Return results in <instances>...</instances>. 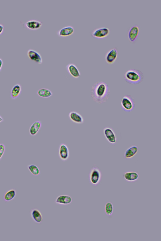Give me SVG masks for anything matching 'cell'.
Returning a JSON list of instances; mask_svg holds the SVG:
<instances>
[{
  "instance_id": "6da1fadb",
  "label": "cell",
  "mask_w": 161,
  "mask_h": 241,
  "mask_svg": "<svg viewBox=\"0 0 161 241\" xmlns=\"http://www.w3.org/2000/svg\"><path fill=\"white\" fill-rule=\"evenodd\" d=\"M110 89L105 82L100 81L95 83L92 87L91 95L93 100L97 103L102 104L108 99Z\"/></svg>"
},
{
  "instance_id": "2e32d148",
  "label": "cell",
  "mask_w": 161,
  "mask_h": 241,
  "mask_svg": "<svg viewBox=\"0 0 161 241\" xmlns=\"http://www.w3.org/2000/svg\"><path fill=\"white\" fill-rule=\"evenodd\" d=\"M42 122L37 120L33 122L30 126L29 131L30 134L31 136H35L38 132L42 127Z\"/></svg>"
},
{
  "instance_id": "d6986e66",
  "label": "cell",
  "mask_w": 161,
  "mask_h": 241,
  "mask_svg": "<svg viewBox=\"0 0 161 241\" xmlns=\"http://www.w3.org/2000/svg\"><path fill=\"white\" fill-rule=\"evenodd\" d=\"M123 175L124 178L127 181L129 182L136 181L139 177L138 173L134 171L126 172L123 174Z\"/></svg>"
},
{
  "instance_id": "277c9868",
  "label": "cell",
  "mask_w": 161,
  "mask_h": 241,
  "mask_svg": "<svg viewBox=\"0 0 161 241\" xmlns=\"http://www.w3.org/2000/svg\"><path fill=\"white\" fill-rule=\"evenodd\" d=\"M101 173L99 169L96 166L92 167L89 174V180L92 185H97L99 184L101 179Z\"/></svg>"
},
{
  "instance_id": "83f0119b",
  "label": "cell",
  "mask_w": 161,
  "mask_h": 241,
  "mask_svg": "<svg viewBox=\"0 0 161 241\" xmlns=\"http://www.w3.org/2000/svg\"><path fill=\"white\" fill-rule=\"evenodd\" d=\"M3 121V118L0 115V123L1 122Z\"/></svg>"
},
{
  "instance_id": "9a60e30c",
  "label": "cell",
  "mask_w": 161,
  "mask_h": 241,
  "mask_svg": "<svg viewBox=\"0 0 161 241\" xmlns=\"http://www.w3.org/2000/svg\"><path fill=\"white\" fill-rule=\"evenodd\" d=\"M55 202L56 203L59 204L68 205L72 202V198L69 195H61L56 198Z\"/></svg>"
},
{
  "instance_id": "cb8c5ba5",
  "label": "cell",
  "mask_w": 161,
  "mask_h": 241,
  "mask_svg": "<svg viewBox=\"0 0 161 241\" xmlns=\"http://www.w3.org/2000/svg\"><path fill=\"white\" fill-rule=\"evenodd\" d=\"M105 212L108 216H111L113 213L114 210V206L113 204L111 202H107L105 205Z\"/></svg>"
},
{
  "instance_id": "d4e9b609",
  "label": "cell",
  "mask_w": 161,
  "mask_h": 241,
  "mask_svg": "<svg viewBox=\"0 0 161 241\" xmlns=\"http://www.w3.org/2000/svg\"><path fill=\"white\" fill-rule=\"evenodd\" d=\"M5 150V146L2 143H0V160L3 156Z\"/></svg>"
},
{
  "instance_id": "30bf717a",
  "label": "cell",
  "mask_w": 161,
  "mask_h": 241,
  "mask_svg": "<svg viewBox=\"0 0 161 241\" xmlns=\"http://www.w3.org/2000/svg\"><path fill=\"white\" fill-rule=\"evenodd\" d=\"M139 33V28L137 25L131 27L128 32V39L130 42H134L137 38Z\"/></svg>"
},
{
  "instance_id": "3957f363",
  "label": "cell",
  "mask_w": 161,
  "mask_h": 241,
  "mask_svg": "<svg viewBox=\"0 0 161 241\" xmlns=\"http://www.w3.org/2000/svg\"><path fill=\"white\" fill-rule=\"evenodd\" d=\"M135 101L133 98L130 95L124 96L121 101L122 109L125 112L132 111L135 107Z\"/></svg>"
},
{
  "instance_id": "5b68a950",
  "label": "cell",
  "mask_w": 161,
  "mask_h": 241,
  "mask_svg": "<svg viewBox=\"0 0 161 241\" xmlns=\"http://www.w3.org/2000/svg\"><path fill=\"white\" fill-rule=\"evenodd\" d=\"M110 33L109 28L106 27H101L94 29L91 32V36L95 38L102 39L108 36Z\"/></svg>"
},
{
  "instance_id": "8992f818",
  "label": "cell",
  "mask_w": 161,
  "mask_h": 241,
  "mask_svg": "<svg viewBox=\"0 0 161 241\" xmlns=\"http://www.w3.org/2000/svg\"><path fill=\"white\" fill-rule=\"evenodd\" d=\"M103 133L107 141L110 144H114L117 141L116 135L111 128L106 127L103 130Z\"/></svg>"
},
{
  "instance_id": "7c38bea8",
  "label": "cell",
  "mask_w": 161,
  "mask_h": 241,
  "mask_svg": "<svg viewBox=\"0 0 161 241\" xmlns=\"http://www.w3.org/2000/svg\"><path fill=\"white\" fill-rule=\"evenodd\" d=\"M69 117L70 120L74 123L81 124L83 123L84 119L82 116L78 112L72 111L69 114Z\"/></svg>"
},
{
  "instance_id": "5bb4252c",
  "label": "cell",
  "mask_w": 161,
  "mask_h": 241,
  "mask_svg": "<svg viewBox=\"0 0 161 241\" xmlns=\"http://www.w3.org/2000/svg\"><path fill=\"white\" fill-rule=\"evenodd\" d=\"M74 31V28L72 26H67L60 29L57 33L60 36L65 37L71 35Z\"/></svg>"
},
{
  "instance_id": "ffe728a7",
  "label": "cell",
  "mask_w": 161,
  "mask_h": 241,
  "mask_svg": "<svg viewBox=\"0 0 161 241\" xmlns=\"http://www.w3.org/2000/svg\"><path fill=\"white\" fill-rule=\"evenodd\" d=\"M21 90L20 85L16 84L12 88L11 91V97L12 99H15L19 95Z\"/></svg>"
},
{
  "instance_id": "484cf974",
  "label": "cell",
  "mask_w": 161,
  "mask_h": 241,
  "mask_svg": "<svg viewBox=\"0 0 161 241\" xmlns=\"http://www.w3.org/2000/svg\"><path fill=\"white\" fill-rule=\"evenodd\" d=\"M4 29V26L3 25L0 24V35L3 33Z\"/></svg>"
},
{
  "instance_id": "603a6c76",
  "label": "cell",
  "mask_w": 161,
  "mask_h": 241,
  "mask_svg": "<svg viewBox=\"0 0 161 241\" xmlns=\"http://www.w3.org/2000/svg\"><path fill=\"white\" fill-rule=\"evenodd\" d=\"M27 168L30 172L33 175L37 176L39 174L40 171L38 167L36 165L31 164L28 165Z\"/></svg>"
},
{
  "instance_id": "4fadbf2b",
  "label": "cell",
  "mask_w": 161,
  "mask_h": 241,
  "mask_svg": "<svg viewBox=\"0 0 161 241\" xmlns=\"http://www.w3.org/2000/svg\"><path fill=\"white\" fill-rule=\"evenodd\" d=\"M25 25L26 27L29 29L36 30L41 27L42 23L37 20L31 19L27 21Z\"/></svg>"
},
{
  "instance_id": "9c48e42d",
  "label": "cell",
  "mask_w": 161,
  "mask_h": 241,
  "mask_svg": "<svg viewBox=\"0 0 161 241\" xmlns=\"http://www.w3.org/2000/svg\"><path fill=\"white\" fill-rule=\"evenodd\" d=\"M58 155L60 159L63 161H66L69 158V150L66 144L63 143L60 144L58 148Z\"/></svg>"
},
{
  "instance_id": "44dd1931",
  "label": "cell",
  "mask_w": 161,
  "mask_h": 241,
  "mask_svg": "<svg viewBox=\"0 0 161 241\" xmlns=\"http://www.w3.org/2000/svg\"><path fill=\"white\" fill-rule=\"evenodd\" d=\"M37 94L38 96L43 98H48L53 95L52 92L49 89L46 88H42L37 91Z\"/></svg>"
},
{
  "instance_id": "7a4b0ae2",
  "label": "cell",
  "mask_w": 161,
  "mask_h": 241,
  "mask_svg": "<svg viewBox=\"0 0 161 241\" xmlns=\"http://www.w3.org/2000/svg\"><path fill=\"white\" fill-rule=\"evenodd\" d=\"M124 79L129 84L132 85L137 84L143 81L144 75L140 70L132 69L129 70L125 72Z\"/></svg>"
},
{
  "instance_id": "7402d4cb",
  "label": "cell",
  "mask_w": 161,
  "mask_h": 241,
  "mask_svg": "<svg viewBox=\"0 0 161 241\" xmlns=\"http://www.w3.org/2000/svg\"><path fill=\"white\" fill-rule=\"evenodd\" d=\"M16 191L11 189L7 191L4 195L3 199L6 201H9L13 200L16 195Z\"/></svg>"
},
{
  "instance_id": "e0dca14e",
  "label": "cell",
  "mask_w": 161,
  "mask_h": 241,
  "mask_svg": "<svg viewBox=\"0 0 161 241\" xmlns=\"http://www.w3.org/2000/svg\"><path fill=\"white\" fill-rule=\"evenodd\" d=\"M30 214L32 219L36 223H40L42 222L43 219L42 215L38 209H32L31 211Z\"/></svg>"
},
{
  "instance_id": "8fae6325",
  "label": "cell",
  "mask_w": 161,
  "mask_h": 241,
  "mask_svg": "<svg viewBox=\"0 0 161 241\" xmlns=\"http://www.w3.org/2000/svg\"><path fill=\"white\" fill-rule=\"evenodd\" d=\"M66 68L69 73L73 78H78L80 77V72L75 65L72 63H69L66 65Z\"/></svg>"
},
{
  "instance_id": "ba28073f",
  "label": "cell",
  "mask_w": 161,
  "mask_h": 241,
  "mask_svg": "<svg viewBox=\"0 0 161 241\" xmlns=\"http://www.w3.org/2000/svg\"><path fill=\"white\" fill-rule=\"evenodd\" d=\"M27 55L31 60L39 64L42 63V57L37 51L32 49H29L27 51Z\"/></svg>"
},
{
  "instance_id": "ac0fdd59",
  "label": "cell",
  "mask_w": 161,
  "mask_h": 241,
  "mask_svg": "<svg viewBox=\"0 0 161 241\" xmlns=\"http://www.w3.org/2000/svg\"><path fill=\"white\" fill-rule=\"evenodd\" d=\"M138 147L135 145H133L128 148L124 153L125 158L127 159H130L134 157L137 153Z\"/></svg>"
},
{
  "instance_id": "52a82bcc",
  "label": "cell",
  "mask_w": 161,
  "mask_h": 241,
  "mask_svg": "<svg viewBox=\"0 0 161 241\" xmlns=\"http://www.w3.org/2000/svg\"><path fill=\"white\" fill-rule=\"evenodd\" d=\"M118 52L115 48H112L108 51L105 54V60L109 64H113L116 60L118 56Z\"/></svg>"
},
{
  "instance_id": "4316f807",
  "label": "cell",
  "mask_w": 161,
  "mask_h": 241,
  "mask_svg": "<svg viewBox=\"0 0 161 241\" xmlns=\"http://www.w3.org/2000/svg\"><path fill=\"white\" fill-rule=\"evenodd\" d=\"M3 65V61L2 59L0 58V71L1 70Z\"/></svg>"
}]
</instances>
